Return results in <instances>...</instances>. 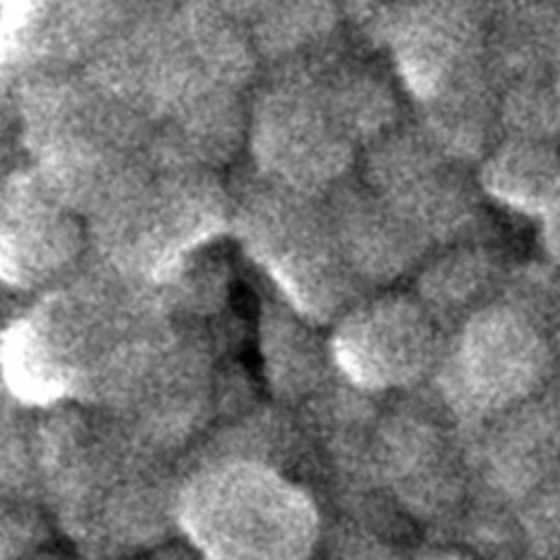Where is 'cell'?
<instances>
[{
  "label": "cell",
  "instance_id": "1",
  "mask_svg": "<svg viewBox=\"0 0 560 560\" xmlns=\"http://www.w3.org/2000/svg\"><path fill=\"white\" fill-rule=\"evenodd\" d=\"M35 440L44 505L81 553H142L177 532L179 459L77 400L39 409Z\"/></svg>",
  "mask_w": 560,
  "mask_h": 560
},
{
  "label": "cell",
  "instance_id": "2",
  "mask_svg": "<svg viewBox=\"0 0 560 560\" xmlns=\"http://www.w3.org/2000/svg\"><path fill=\"white\" fill-rule=\"evenodd\" d=\"M15 122L28 164L85 219L155 160L149 122L85 70L26 74Z\"/></svg>",
  "mask_w": 560,
  "mask_h": 560
},
{
  "label": "cell",
  "instance_id": "3",
  "mask_svg": "<svg viewBox=\"0 0 560 560\" xmlns=\"http://www.w3.org/2000/svg\"><path fill=\"white\" fill-rule=\"evenodd\" d=\"M177 534L199 556L298 560L317 551L324 514L304 479L258 459L182 468Z\"/></svg>",
  "mask_w": 560,
  "mask_h": 560
},
{
  "label": "cell",
  "instance_id": "4",
  "mask_svg": "<svg viewBox=\"0 0 560 560\" xmlns=\"http://www.w3.org/2000/svg\"><path fill=\"white\" fill-rule=\"evenodd\" d=\"M92 256L153 287L232 232L230 184L219 171L153 160L88 217Z\"/></svg>",
  "mask_w": 560,
  "mask_h": 560
},
{
  "label": "cell",
  "instance_id": "5",
  "mask_svg": "<svg viewBox=\"0 0 560 560\" xmlns=\"http://www.w3.org/2000/svg\"><path fill=\"white\" fill-rule=\"evenodd\" d=\"M228 184L232 234L276 293L300 313L330 326L374 291L341 249L326 192L273 182L252 164Z\"/></svg>",
  "mask_w": 560,
  "mask_h": 560
},
{
  "label": "cell",
  "instance_id": "6",
  "mask_svg": "<svg viewBox=\"0 0 560 560\" xmlns=\"http://www.w3.org/2000/svg\"><path fill=\"white\" fill-rule=\"evenodd\" d=\"M219 394L206 339L166 311L116 352L81 402L140 444L182 459L208 433Z\"/></svg>",
  "mask_w": 560,
  "mask_h": 560
},
{
  "label": "cell",
  "instance_id": "7",
  "mask_svg": "<svg viewBox=\"0 0 560 560\" xmlns=\"http://www.w3.org/2000/svg\"><path fill=\"white\" fill-rule=\"evenodd\" d=\"M427 385L383 394L368 470L372 486L409 521L438 523L462 503L466 453L457 440L462 420Z\"/></svg>",
  "mask_w": 560,
  "mask_h": 560
},
{
  "label": "cell",
  "instance_id": "8",
  "mask_svg": "<svg viewBox=\"0 0 560 560\" xmlns=\"http://www.w3.org/2000/svg\"><path fill=\"white\" fill-rule=\"evenodd\" d=\"M249 164L265 177L326 192L357 171L361 147L337 114L317 70L295 68L247 105Z\"/></svg>",
  "mask_w": 560,
  "mask_h": 560
},
{
  "label": "cell",
  "instance_id": "9",
  "mask_svg": "<svg viewBox=\"0 0 560 560\" xmlns=\"http://www.w3.org/2000/svg\"><path fill=\"white\" fill-rule=\"evenodd\" d=\"M542 370V343L523 315L486 304L451 330L429 385L464 422H481L523 398Z\"/></svg>",
  "mask_w": 560,
  "mask_h": 560
},
{
  "label": "cell",
  "instance_id": "10",
  "mask_svg": "<svg viewBox=\"0 0 560 560\" xmlns=\"http://www.w3.org/2000/svg\"><path fill=\"white\" fill-rule=\"evenodd\" d=\"M339 374L372 394L431 383L446 330L413 291L376 289L330 324Z\"/></svg>",
  "mask_w": 560,
  "mask_h": 560
},
{
  "label": "cell",
  "instance_id": "11",
  "mask_svg": "<svg viewBox=\"0 0 560 560\" xmlns=\"http://www.w3.org/2000/svg\"><path fill=\"white\" fill-rule=\"evenodd\" d=\"M464 166L418 122H400L361 153L357 175L435 247L455 243L475 219Z\"/></svg>",
  "mask_w": 560,
  "mask_h": 560
},
{
  "label": "cell",
  "instance_id": "12",
  "mask_svg": "<svg viewBox=\"0 0 560 560\" xmlns=\"http://www.w3.org/2000/svg\"><path fill=\"white\" fill-rule=\"evenodd\" d=\"M92 254L88 219L26 162L4 175L0 199V273L15 293H42Z\"/></svg>",
  "mask_w": 560,
  "mask_h": 560
},
{
  "label": "cell",
  "instance_id": "13",
  "mask_svg": "<svg viewBox=\"0 0 560 560\" xmlns=\"http://www.w3.org/2000/svg\"><path fill=\"white\" fill-rule=\"evenodd\" d=\"M341 249L370 289H385L409 276L431 245L385 203L357 171L326 190Z\"/></svg>",
  "mask_w": 560,
  "mask_h": 560
},
{
  "label": "cell",
  "instance_id": "14",
  "mask_svg": "<svg viewBox=\"0 0 560 560\" xmlns=\"http://www.w3.org/2000/svg\"><path fill=\"white\" fill-rule=\"evenodd\" d=\"M378 31L392 48L405 92L427 105L470 81V31L448 4L422 2L383 18Z\"/></svg>",
  "mask_w": 560,
  "mask_h": 560
},
{
  "label": "cell",
  "instance_id": "15",
  "mask_svg": "<svg viewBox=\"0 0 560 560\" xmlns=\"http://www.w3.org/2000/svg\"><path fill=\"white\" fill-rule=\"evenodd\" d=\"M282 295L267 298L258 317V352L273 400L300 409L341 374L330 335Z\"/></svg>",
  "mask_w": 560,
  "mask_h": 560
},
{
  "label": "cell",
  "instance_id": "16",
  "mask_svg": "<svg viewBox=\"0 0 560 560\" xmlns=\"http://www.w3.org/2000/svg\"><path fill=\"white\" fill-rule=\"evenodd\" d=\"M435 256H427L416 269L413 293L433 313L444 330L479 311L494 278L492 258L470 245L448 243Z\"/></svg>",
  "mask_w": 560,
  "mask_h": 560
},
{
  "label": "cell",
  "instance_id": "17",
  "mask_svg": "<svg viewBox=\"0 0 560 560\" xmlns=\"http://www.w3.org/2000/svg\"><path fill=\"white\" fill-rule=\"evenodd\" d=\"M481 186L503 203L523 212H547L560 197L556 168L542 149L512 142L494 149L479 175Z\"/></svg>",
  "mask_w": 560,
  "mask_h": 560
},
{
  "label": "cell",
  "instance_id": "18",
  "mask_svg": "<svg viewBox=\"0 0 560 560\" xmlns=\"http://www.w3.org/2000/svg\"><path fill=\"white\" fill-rule=\"evenodd\" d=\"M335 20V0H271L249 26L256 50L289 57L322 39Z\"/></svg>",
  "mask_w": 560,
  "mask_h": 560
},
{
  "label": "cell",
  "instance_id": "19",
  "mask_svg": "<svg viewBox=\"0 0 560 560\" xmlns=\"http://www.w3.org/2000/svg\"><path fill=\"white\" fill-rule=\"evenodd\" d=\"M31 407H24L7 396L2 411V457L0 488L2 501L44 503L42 475L35 440V420Z\"/></svg>",
  "mask_w": 560,
  "mask_h": 560
},
{
  "label": "cell",
  "instance_id": "20",
  "mask_svg": "<svg viewBox=\"0 0 560 560\" xmlns=\"http://www.w3.org/2000/svg\"><path fill=\"white\" fill-rule=\"evenodd\" d=\"M50 540V523L33 501H2L0 558L35 556Z\"/></svg>",
  "mask_w": 560,
  "mask_h": 560
},
{
  "label": "cell",
  "instance_id": "21",
  "mask_svg": "<svg viewBox=\"0 0 560 560\" xmlns=\"http://www.w3.org/2000/svg\"><path fill=\"white\" fill-rule=\"evenodd\" d=\"M389 2H392V0H354L357 9H361V11H381V9H385Z\"/></svg>",
  "mask_w": 560,
  "mask_h": 560
}]
</instances>
